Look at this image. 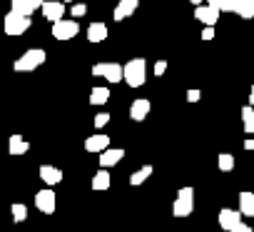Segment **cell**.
<instances>
[{
  "label": "cell",
  "mask_w": 254,
  "mask_h": 232,
  "mask_svg": "<svg viewBox=\"0 0 254 232\" xmlns=\"http://www.w3.org/2000/svg\"><path fill=\"white\" fill-rule=\"evenodd\" d=\"M65 3H72V0H65Z\"/></svg>",
  "instance_id": "74e56055"
},
{
  "label": "cell",
  "mask_w": 254,
  "mask_h": 232,
  "mask_svg": "<svg viewBox=\"0 0 254 232\" xmlns=\"http://www.w3.org/2000/svg\"><path fill=\"white\" fill-rule=\"evenodd\" d=\"M152 73H155L157 77H160V75H165V73H167V60H157V63H155V70H152Z\"/></svg>",
  "instance_id": "f1b7e54d"
},
{
  "label": "cell",
  "mask_w": 254,
  "mask_h": 232,
  "mask_svg": "<svg viewBox=\"0 0 254 232\" xmlns=\"http://www.w3.org/2000/svg\"><path fill=\"white\" fill-rule=\"evenodd\" d=\"M249 105H254V85H252V90H249Z\"/></svg>",
  "instance_id": "d590c367"
},
{
  "label": "cell",
  "mask_w": 254,
  "mask_h": 232,
  "mask_svg": "<svg viewBox=\"0 0 254 232\" xmlns=\"http://www.w3.org/2000/svg\"><path fill=\"white\" fill-rule=\"evenodd\" d=\"M28 150H30V145H28L25 138H20V135H10V140H8V153H10V155H25Z\"/></svg>",
  "instance_id": "ac0fdd59"
},
{
  "label": "cell",
  "mask_w": 254,
  "mask_h": 232,
  "mask_svg": "<svg viewBox=\"0 0 254 232\" xmlns=\"http://www.w3.org/2000/svg\"><path fill=\"white\" fill-rule=\"evenodd\" d=\"M224 3H227V0H207V5H212V8H217V10H222Z\"/></svg>",
  "instance_id": "d6a6232c"
},
{
  "label": "cell",
  "mask_w": 254,
  "mask_h": 232,
  "mask_svg": "<svg viewBox=\"0 0 254 232\" xmlns=\"http://www.w3.org/2000/svg\"><path fill=\"white\" fill-rule=\"evenodd\" d=\"M45 50L43 48H30V50H25L18 60H15V73H33V70H38L43 63H45Z\"/></svg>",
  "instance_id": "7a4b0ae2"
},
{
  "label": "cell",
  "mask_w": 254,
  "mask_h": 232,
  "mask_svg": "<svg viewBox=\"0 0 254 232\" xmlns=\"http://www.w3.org/2000/svg\"><path fill=\"white\" fill-rule=\"evenodd\" d=\"M237 3L239 0H227V3L222 5V13H237Z\"/></svg>",
  "instance_id": "f546056e"
},
{
  "label": "cell",
  "mask_w": 254,
  "mask_h": 232,
  "mask_svg": "<svg viewBox=\"0 0 254 232\" xmlns=\"http://www.w3.org/2000/svg\"><path fill=\"white\" fill-rule=\"evenodd\" d=\"M107 100H110V87L100 85V87L90 90V105H105Z\"/></svg>",
  "instance_id": "44dd1931"
},
{
  "label": "cell",
  "mask_w": 254,
  "mask_h": 232,
  "mask_svg": "<svg viewBox=\"0 0 254 232\" xmlns=\"http://www.w3.org/2000/svg\"><path fill=\"white\" fill-rule=\"evenodd\" d=\"M152 170H155L152 165H142L140 170H135V172L130 175V185H135V187H137V185H142V182L152 175Z\"/></svg>",
  "instance_id": "7402d4cb"
},
{
  "label": "cell",
  "mask_w": 254,
  "mask_h": 232,
  "mask_svg": "<svg viewBox=\"0 0 254 232\" xmlns=\"http://www.w3.org/2000/svg\"><path fill=\"white\" fill-rule=\"evenodd\" d=\"M43 3L45 0H10V8L15 10V13H20V15H33L35 10H40L43 8Z\"/></svg>",
  "instance_id": "30bf717a"
},
{
  "label": "cell",
  "mask_w": 254,
  "mask_h": 232,
  "mask_svg": "<svg viewBox=\"0 0 254 232\" xmlns=\"http://www.w3.org/2000/svg\"><path fill=\"white\" fill-rule=\"evenodd\" d=\"M239 210L244 217H254V192H242L239 195Z\"/></svg>",
  "instance_id": "ffe728a7"
},
{
  "label": "cell",
  "mask_w": 254,
  "mask_h": 232,
  "mask_svg": "<svg viewBox=\"0 0 254 232\" xmlns=\"http://www.w3.org/2000/svg\"><path fill=\"white\" fill-rule=\"evenodd\" d=\"M219 13L222 10H217V8H212V5H199V8H194V18L199 20V23H204V25H214L217 20H219Z\"/></svg>",
  "instance_id": "8fae6325"
},
{
  "label": "cell",
  "mask_w": 254,
  "mask_h": 232,
  "mask_svg": "<svg viewBox=\"0 0 254 232\" xmlns=\"http://www.w3.org/2000/svg\"><path fill=\"white\" fill-rule=\"evenodd\" d=\"M85 150H87V153H105V150H110V138L102 135V133L90 135V138L85 140Z\"/></svg>",
  "instance_id": "4fadbf2b"
},
{
  "label": "cell",
  "mask_w": 254,
  "mask_h": 232,
  "mask_svg": "<svg viewBox=\"0 0 254 232\" xmlns=\"http://www.w3.org/2000/svg\"><path fill=\"white\" fill-rule=\"evenodd\" d=\"M110 182H112V177H110L107 167H102V170H97L95 177H92V190H95V192H105V190H110Z\"/></svg>",
  "instance_id": "e0dca14e"
},
{
  "label": "cell",
  "mask_w": 254,
  "mask_h": 232,
  "mask_svg": "<svg viewBox=\"0 0 254 232\" xmlns=\"http://www.w3.org/2000/svg\"><path fill=\"white\" fill-rule=\"evenodd\" d=\"M77 30H80V25L75 23V20H58V23H53V38L55 40H72L75 35H77Z\"/></svg>",
  "instance_id": "8992f818"
},
{
  "label": "cell",
  "mask_w": 254,
  "mask_h": 232,
  "mask_svg": "<svg viewBox=\"0 0 254 232\" xmlns=\"http://www.w3.org/2000/svg\"><path fill=\"white\" fill-rule=\"evenodd\" d=\"M137 0H120V3H117V8H115V13H112V18L120 23V20H127V18H130L135 10H137Z\"/></svg>",
  "instance_id": "5bb4252c"
},
{
  "label": "cell",
  "mask_w": 254,
  "mask_h": 232,
  "mask_svg": "<svg viewBox=\"0 0 254 232\" xmlns=\"http://www.w3.org/2000/svg\"><path fill=\"white\" fill-rule=\"evenodd\" d=\"M237 15L244 18V20H252L254 18V0H239L237 3Z\"/></svg>",
  "instance_id": "cb8c5ba5"
},
{
  "label": "cell",
  "mask_w": 254,
  "mask_h": 232,
  "mask_svg": "<svg viewBox=\"0 0 254 232\" xmlns=\"http://www.w3.org/2000/svg\"><path fill=\"white\" fill-rule=\"evenodd\" d=\"M70 13H72V18H82V15L87 13V5H85V3H75Z\"/></svg>",
  "instance_id": "83f0119b"
},
{
  "label": "cell",
  "mask_w": 254,
  "mask_h": 232,
  "mask_svg": "<svg viewBox=\"0 0 254 232\" xmlns=\"http://www.w3.org/2000/svg\"><path fill=\"white\" fill-rule=\"evenodd\" d=\"M244 148H247V150H254V138H249V140H244Z\"/></svg>",
  "instance_id": "e575fe53"
},
{
  "label": "cell",
  "mask_w": 254,
  "mask_h": 232,
  "mask_svg": "<svg viewBox=\"0 0 254 232\" xmlns=\"http://www.w3.org/2000/svg\"><path fill=\"white\" fill-rule=\"evenodd\" d=\"M190 3H192V5H194V8H199V5H202V3H204V0H190Z\"/></svg>",
  "instance_id": "8d00e7d4"
},
{
  "label": "cell",
  "mask_w": 254,
  "mask_h": 232,
  "mask_svg": "<svg viewBox=\"0 0 254 232\" xmlns=\"http://www.w3.org/2000/svg\"><path fill=\"white\" fill-rule=\"evenodd\" d=\"M214 38V25H204L202 30V40H212Z\"/></svg>",
  "instance_id": "4dcf8cb0"
},
{
  "label": "cell",
  "mask_w": 254,
  "mask_h": 232,
  "mask_svg": "<svg viewBox=\"0 0 254 232\" xmlns=\"http://www.w3.org/2000/svg\"><path fill=\"white\" fill-rule=\"evenodd\" d=\"M232 232H252V227H249V225H244V222H242V225H239V227H234V230H232Z\"/></svg>",
  "instance_id": "836d02e7"
},
{
  "label": "cell",
  "mask_w": 254,
  "mask_h": 232,
  "mask_svg": "<svg viewBox=\"0 0 254 232\" xmlns=\"http://www.w3.org/2000/svg\"><path fill=\"white\" fill-rule=\"evenodd\" d=\"M10 212H13V220H15V222H25V220H28V207H25L23 202H15V205L10 207Z\"/></svg>",
  "instance_id": "484cf974"
},
{
  "label": "cell",
  "mask_w": 254,
  "mask_h": 232,
  "mask_svg": "<svg viewBox=\"0 0 254 232\" xmlns=\"http://www.w3.org/2000/svg\"><path fill=\"white\" fill-rule=\"evenodd\" d=\"M55 192L53 190H40L38 195H35V207L43 212V215H53L55 212Z\"/></svg>",
  "instance_id": "9c48e42d"
},
{
  "label": "cell",
  "mask_w": 254,
  "mask_h": 232,
  "mask_svg": "<svg viewBox=\"0 0 254 232\" xmlns=\"http://www.w3.org/2000/svg\"><path fill=\"white\" fill-rule=\"evenodd\" d=\"M107 123H110V112H97V115H95V128H97V130H102Z\"/></svg>",
  "instance_id": "4316f807"
},
{
  "label": "cell",
  "mask_w": 254,
  "mask_h": 232,
  "mask_svg": "<svg viewBox=\"0 0 254 232\" xmlns=\"http://www.w3.org/2000/svg\"><path fill=\"white\" fill-rule=\"evenodd\" d=\"M122 157H125V150H122V148H110V150L100 153V167H112V165H117Z\"/></svg>",
  "instance_id": "2e32d148"
},
{
  "label": "cell",
  "mask_w": 254,
  "mask_h": 232,
  "mask_svg": "<svg viewBox=\"0 0 254 232\" xmlns=\"http://www.w3.org/2000/svg\"><path fill=\"white\" fill-rule=\"evenodd\" d=\"M242 210H229V207H224V210H219V227L222 230H227V232H232L234 227H239L242 225Z\"/></svg>",
  "instance_id": "ba28073f"
},
{
  "label": "cell",
  "mask_w": 254,
  "mask_h": 232,
  "mask_svg": "<svg viewBox=\"0 0 254 232\" xmlns=\"http://www.w3.org/2000/svg\"><path fill=\"white\" fill-rule=\"evenodd\" d=\"M147 80V63L142 58H132L130 63H125V82L130 87H142Z\"/></svg>",
  "instance_id": "6da1fadb"
},
{
  "label": "cell",
  "mask_w": 254,
  "mask_h": 232,
  "mask_svg": "<svg viewBox=\"0 0 254 232\" xmlns=\"http://www.w3.org/2000/svg\"><path fill=\"white\" fill-rule=\"evenodd\" d=\"M202 97V90H187V102H197Z\"/></svg>",
  "instance_id": "1f68e13d"
},
{
  "label": "cell",
  "mask_w": 254,
  "mask_h": 232,
  "mask_svg": "<svg viewBox=\"0 0 254 232\" xmlns=\"http://www.w3.org/2000/svg\"><path fill=\"white\" fill-rule=\"evenodd\" d=\"M40 10H43V18L50 23H58L65 18V3H60V0H45Z\"/></svg>",
  "instance_id": "52a82bcc"
},
{
  "label": "cell",
  "mask_w": 254,
  "mask_h": 232,
  "mask_svg": "<svg viewBox=\"0 0 254 232\" xmlns=\"http://www.w3.org/2000/svg\"><path fill=\"white\" fill-rule=\"evenodd\" d=\"M3 30H5V35H23V33H28L30 30V18L28 15H20V13H15V10H10L8 15H5V20H3Z\"/></svg>",
  "instance_id": "3957f363"
},
{
  "label": "cell",
  "mask_w": 254,
  "mask_h": 232,
  "mask_svg": "<svg viewBox=\"0 0 254 232\" xmlns=\"http://www.w3.org/2000/svg\"><path fill=\"white\" fill-rule=\"evenodd\" d=\"M217 167H219L222 172H232V170H234V155L222 153V155L217 157Z\"/></svg>",
  "instance_id": "d4e9b609"
},
{
  "label": "cell",
  "mask_w": 254,
  "mask_h": 232,
  "mask_svg": "<svg viewBox=\"0 0 254 232\" xmlns=\"http://www.w3.org/2000/svg\"><path fill=\"white\" fill-rule=\"evenodd\" d=\"M87 40H90V43H102V40H107V25H105V23H92V25L87 28Z\"/></svg>",
  "instance_id": "d6986e66"
},
{
  "label": "cell",
  "mask_w": 254,
  "mask_h": 232,
  "mask_svg": "<svg viewBox=\"0 0 254 232\" xmlns=\"http://www.w3.org/2000/svg\"><path fill=\"white\" fill-rule=\"evenodd\" d=\"M242 123H244V133L254 135V105L242 107Z\"/></svg>",
  "instance_id": "603a6c76"
},
{
  "label": "cell",
  "mask_w": 254,
  "mask_h": 232,
  "mask_svg": "<svg viewBox=\"0 0 254 232\" xmlns=\"http://www.w3.org/2000/svg\"><path fill=\"white\" fill-rule=\"evenodd\" d=\"M92 75H100V77H105L107 82H120V80H125V65H120V63H97V65H92Z\"/></svg>",
  "instance_id": "5b68a950"
},
{
  "label": "cell",
  "mask_w": 254,
  "mask_h": 232,
  "mask_svg": "<svg viewBox=\"0 0 254 232\" xmlns=\"http://www.w3.org/2000/svg\"><path fill=\"white\" fill-rule=\"evenodd\" d=\"M150 100H145V97H140V100H135L132 105H130V118L135 120V123H142L147 115H150Z\"/></svg>",
  "instance_id": "9a60e30c"
},
{
  "label": "cell",
  "mask_w": 254,
  "mask_h": 232,
  "mask_svg": "<svg viewBox=\"0 0 254 232\" xmlns=\"http://www.w3.org/2000/svg\"><path fill=\"white\" fill-rule=\"evenodd\" d=\"M40 180H43L48 187L60 185V182H63V170L55 167V165H40Z\"/></svg>",
  "instance_id": "7c38bea8"
},
{
  "label": "cell",
  "mask_w": 254,
  "mask_h": 232,
  "mask_svg": "<svg viewBox=\"0 0 254 232\" xmlns=\"http://www.w3.org/2000/svg\"><path fill=\"white\" fill-rule=\"evenodd\" d=\"M194 210V190L192 187H182L175 197V205H172V212L175 217H190Z\"/></svg>",
  "instance_id": "277c9868"
}]
</instances>
